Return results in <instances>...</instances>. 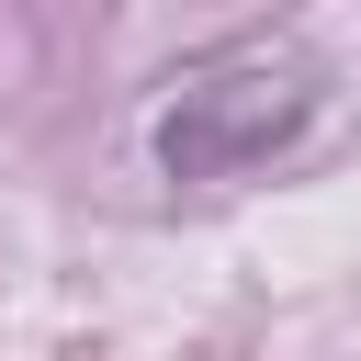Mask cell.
Segmentation results:
<instances>
[{"label": "cell", "instance_id": "1", "mask_svg": "<svg viewBox=\"0 0 361 361\" xmlns=\"http://www.w3.org/2000/svg\"><path fill=\"white\" fill-rule=\"evenodd\" d=\"M316 113H327V79L293 45H214L158 90L147 147H158V169L180 192H214V180H248V169L293 158L316 135Z\"/></svg>", "mask_w": 361, "mask_h": 361}]
</instances>
